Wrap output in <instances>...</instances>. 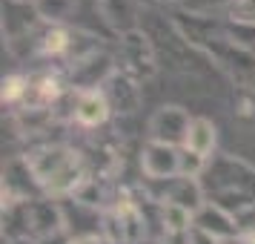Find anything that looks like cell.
Here are the masks:
<instances>
[{
	"label": "cell",
	"mask_w": 255,
	"mask_h": 244,
	"mask_svg": "<svg viewBox=\"0 0 255 244\" xmlns=\"http://www.w3.org/2000/svg\"><path fill=\"white\" fill-rule=\"evenodd\" d=\"M178 164H181V150L169 144L149 141L140 155V170L149 181H172L178 178Z\"/></svg>",
	"instance_id": "obj_5"
},
{
	"label": "cell",
	"mask_w": 255,
	"mask_h": 244,
	"mask_svg": "<svg viewBox=\"0 0 255 244\" xmlns=\"http://www.w3.org/2000/svg\"><path fill=\"white\" fill-rule=\"evenodd\" d=\"M115 63L106 52H98V49H89L78 58L72 60L69 69V86L78 89V92H89V89H101L112 75H115Z\"/></svg>",
	"instance_id": "obj_2"
},
{
	"label": "cell",
	"mask_w": 255,
	"mask_h": 244,
	"mask_svg": "<svg viewBox=\"0 0 255 244\" xmlns=\"http://www.w3.org/2000/svg\"><path fill=\"white\" fill-rule=\"evenodd\" d=\"M230 14L235 23H250L255 26V0H232Z\"/></svg>",
	"instance_id": "obj_16"
},
{
	"label": "cell",
	"mask_w": 255,
	"mask_h": 244,
	"mask_svg": "<svg viewBox=\"0 0 255 244\" xmlns=\"http://www.w3.org/2000/svg\"><path fill=\"white\" fill-rule=\"evenodd\" d=\"M14 3H35V0H14Z\"/></svg>",
	"instance_id": "obj_18"
},
{
	"label": "cell",
	"mask_w": 255,
	"mask_h": 244,
	"mask_svg": "<svg viewBox=\"0 0 255 244\" xmlns=\"http://www.w3.org/2000/svg\"><path fill=\"white\" fill-rule=\"evenodd\" d=\"M26 161L35 173L40 190L49 198H72L89 178V161L83 158V152L72 150L66 144H46L37 150L26 152Z\"/></svg>",
	"instance_id": "obj_1"
},
{
	"label": "cell",
	"mask_w": 255,
	"mask_h": 244,
	"mask_svg": "<svg viewBox=\"0 0 255 244\" xmlns=\"http://www.w3.org/2000/svg\"><path fill=\"white\" fill-rule=\"evenodd\" d=\"M166 184V190H163V196H158V201H169V204H181V207L192 210V213H198V210L207 204V198H204V190H201V184H198L195 178H172V181H163Z\"/></svg>",
	"instance_id": "obj_9"
},
{
	"label": "cell",
	"mask_w": 255,
	"mask_h": 244,
	"mask_svg": "<svg viewBox=\"0 0 255 244\" xmlns=\"http://www.w3.org/2000/svg\"><path fill=\"white\" fill-rule=\"evenodd\" d=\"M189 124L192 118L186 115V109L181 106H161L149 121V138L158 144H169L184 150L186 147V135H189Z\"/></svg>",
	"instance_id": "obj_4"
},
{
	"label": "cell",
	"mask_w": 255,
	"mask_h": 244,
	"mask_svg": "<svg viewBox=\"0 0 255 244\" xmlns=\"http://www.w3.org/2000/svg\"><path fill=\"white\" fill-rule=\"evenodd\" d=\"M204 170H207V158L184 147L181 150V164H178V175L181 178H198Z\"/></svg>",
	"instance_id": "obj_15"
},
{
	"label": "cell",
	"mask_w": 255,
	"mask_h": 244,
	"mask_svg": "<svg viewBox=\"0 0 255 244\" xmlns=\"http://www.w3.org/2000/svg\"><path fill=\"white\" fill-rule=\"evenodd\" d=\"M195 227L209 233V236L218 239V242H227V239L241 236V233H238V224H235V216L227 213L224 207H218L215 201H207V204L195 213Z\"/></svg>",
	"instance_id": "obj_7"
},
{
	"label": "cell",
	"mask_w": 255,
	"mask_h": 244,
	"mask_svg": "<svg viewBox=\"0 0 255 244\" xmlns=\"http://www.w3.org/2000/svg\"><path fill=\"white\" fill-rule=\"evenodd\" d=\"M186 150L209 158V152L215 150V127H212V121H207V118H192L189 135H186Z\"/></svg>",
	"instance_id": "obj_12"
},
{
	"label": "cell",
	"mask_w": 255,
	"mask_h": 244,
	"mask_svg": "<svg viewBox=\"0 0 255 244\" xmlns=\"http://www.w3.org/2000/svg\"><path fill=\"white\" fill-rule=\"evenodd\" d=\"M78 0H35L32 9L37 12L40 20H46L49 26H63L66 17H72Z\"/></svg>",
	"instance_id": "obj_13"
},
{
	"label": "cell",
	"mask_w": 255,
	"mask_h": 244,
	"mask_svg": "<svg viewBox=\"0 0 255 244\" xmlns=\"http://www.w3.org/2000/svg\"><path fill=\"white\" fill-rule=\"evenodd\" d=\"M72 40H75V35L66 26H49L46 32L37 37V49L46 58H63V55L72 52Z\"/></svg>",
	"instance_id": "obj_11"
},
{
	"label": "cell",
	"mask_w": 255,
	"mask_h": 244,
	"mask_svg": "<svg viewBox=\"0 0 255 244\" xmlns=\"http://www.w3.org/2000/svg\"><path fill=\"white\" fill-rule=\"evenodd\" d=\"M121 72L135 81H146L155 72V52L149 46V37L138 29L121 37Z\"/></svg>",
	"instance_id": "obj_3"
},
{
	"label": "cell",
	"mask_w": 255,
	"mask_h": 244,
	"mask_svg": "<svg viewBox=\"0 0 255 244\" xmlns=\"http://www.w3.org/2000/svg\"><path fill=\"white\" fill-rule=\"evenodd\" d=\"M189 244H221V242H218V239H212L209 233L192 227V233H189Z\"/></svg>",
	"instance_id": "obj_17"
},
{
	"label": "cell",
	"mask_w": 255,
	"mask_h": 244,
	"mask_svg": "<svg viewBox=\"0 0 255 244\" xmlns=\"http://www.w3.org/2000/svg\"><path fill=\"white\" fill-rule=\"evenodd\" d=\"M104 98L109 101L112 115H132L140 106V86L135 78H129L124 72H115L109 81L101 86Z\"/></svg>",
	"instance_id": "obj_6"
},
{
	"label": "cell",
	"mask_w": 255,
	"mask_h": 244,
	"mask_svg": "<svg viewBox=\"0 0 255 244\" xmlns=\"http://www.w3.org/2000/svg\"><path fill=\"white\" fill-rule=\"evenodd\" d=\"M29 92V78L26 75H6L3 78V106H23Z\"/></svg>",
	"instance_id": "obj_14"
},
{
	"label": "cell",
	"mask_w": 255,
	"mask_h": 244,
	"mask_svg": "<svg viewBox=\"0 0 255 244\" xmlns=\"http://www.w3.org/2000/svg\"><path fill=\"white\" fill-rule=\"evenodd\" d=\"M112 115L109 101L104 98L101 89H89V92H78V104H75V124L83 129L104 127Z\"/></svg>",
	"instance_id": "obj_8"
},
{
	"label": "cell",
	"mask_w": 255,
	"mask_h": 244,
	"mask_svg": "<svg viewBox=\"0 0 255 244\" xmlns=\"http://www.w3.org/2000/svg\"><path fill=\"white\" fill-rule=\"evenodd\" d=\"M192 227H195V213L192 210L161 201V239L172 236V233H189Z\"/></svg>",
	"instance_id": "obj_10"
}]
</instances>
